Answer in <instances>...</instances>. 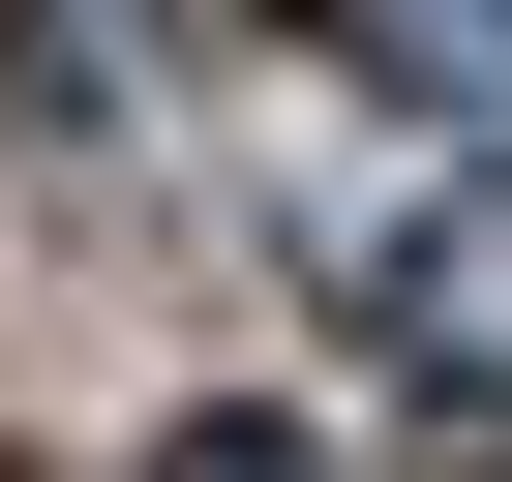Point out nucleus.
<instances>
[{
	"label": "nucleus",
	"instance_id": "nucleus-1",
	"mask_svg": "<svg viewBox=\"0 0 512 482\" xmlns=\"http://www.w3.org/2000/svg\"><path fill=\"white\" fill-rule=\"evenodd\" d=\"M91 482H332V422H302V392H151Z\"/></svg>",
	"mask_w": 512,
	"mask_h": 482
},
{
	"label": "nucleus",
	"instance_id": "nucleus-2",
	"mask_svg": "<svg viewBox=\"0 0 512 482\" xmlns=\"http://www.w3.org/2000/svg\"><path fill=\"white\" fill-rule=\"evenodd\" d=\"M482 31H512V0H482Z\"/></svg>",
	"mask_w": 512,
	"mask_h": 482
}]
</instances>
